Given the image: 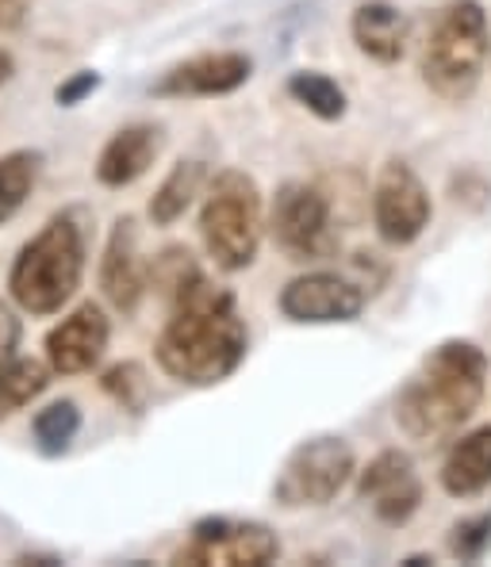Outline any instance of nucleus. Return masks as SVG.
I'll return each mask as SVG.
<instances>
[{"mask_svg":"<svg viewBox=\"0 0 491 567\" xmlns=\"http://www.w3.org/2000/svg\"><path fill=\"white\" fill-rule=\"evenodd\" d=\"M39 173H43V154L39 150L0 154V227L20 215V207L28 204V196L39 185Z\"/></svg>","mask_w":491,"mask_h":567,"instance_id":"6ab92c4d","label":"nucleus"},{"mask_svg":"<svg viewBox=\"0 0 491 567\" xmlns=\"http://www.w3.org/2000/svg\"><path fill=\"white\" fill-rule=\"evenodd\" d=\"M357 475V456L349 441L335 433L299 441L285 456L277 480H273V498L285 511H304V506H327L346 491V483Z\"/></svg>","mask_w":491,"mask_h":567,"instance_id":"423d86ee","label":"nucleus"},{"mask_svg":"<svg viewBox=\"0 0 491 567\" xmlns=\"http://www.w3.org/2000/svg\"><path fill=\"white\" fill-rule=\"evenodd\" d=\"M162 154V127L154 123H131L120 127L112 138L104 142L96 157V181L104 188H127L139 177H146V169Z\"/></svg>","mask_w":491,"mask_h":567,"instance_id":"2eb2a0df","label":"nucleus"},{"mask_svg":"<svg viewBox=\"0 0 491 567\" xmlns=\"http://www.w3.org/2000/svg\"><path fill=\"white\" fill-rule=\"evenodd\" d=\"M288 96L323 123H338L346 115V89L319 70H299L288 78Z\"/></svg>","mask_w":491,"mask_h":567,"instance_id":"412c9836","label":"nucleus"},{"mask_svg":"<svg viewBox=\"0 0 491 567\" xmlns=\"http://www.w3.org/2000/svg\"><path fill=\"white\" fill-rule=\"evenodd\" d=\"M204 177H207L204 162L173 165L162 185H157L154 199H150V219H154L157 227H173V223L193 207V199L200 196V188H204Z\"/></svg>","mask_w":491,"mask_h":567,"instance_id":"a211bd4d","label":"nucleus"},{"mask_svg":"<svg viewBox=\"0 0 491 567\" xmlns=\"http://www.w3.org/2000/svg\"><path fill=\"white\" fill-rule=\"evenodd\" d=\"M430 192L419 181V173L403 162H385L377 173V188H372V223L377 235L388 246H411L430 227Z\"/></svg>","mask_w":491,"mask_h":567,"instance_id":"6e6552de","label":"nucleus"},{"mask_svg":"<svg viewBox=\"0 0 491 567\" xmlns=\"http://www.w3.org/2000/svg\"><path fill=\"white\" fill-rule=\"evenodd\" d=\"M249 73H254V62H249L243 50H212V54L185 58L173 70H165L150 93L162 100L227 96L246 85Z\"/></svg>","mask_w":491,"mask_h":567,"instance_id":"f8f14e48","label":"nucleus"},{"mask_svg":"<svg viewBox=\"0 0 491 567\" xmlns=\"http://www.w3.org/2000/svg\"><path fill=\"white\" fill-rule=\"evenodd\" d=\"M50 383V364L35 361V357H16L12 369L0 377V419H8L12 411L28 406L31 399H39Z\"/></svg>","mask_w":491,"mask_h":567,"instance_id":"4be33fe9","label":"nucleus"},{"mask_svg":"<svg viewBox=\"0 0 491 567\" xmlns=\"http://www.w3.org/2000/svg\"><path fill=\"white\" fill-rule=\"evenodd\" d=\"M104 391L115 399V403L123 406V411H143L146 406V391H150V383H146V372L139 369V364H115V369H108L104 372Z\"/></svg>","mask_w":491,"mask_h":567,"instance_id":"5701e85b","label":"nucleus"},{"mask_svg":"<svg viewBox=\"0 0 491 567\" xmlns=\"http://www.w3.org/2000/svg\"><path fill=\"white\" fill-rule=\"evenodd\" d=\"M112 338V322H108L100 303H81L78 311H70L54 330L47 333V364L58 377H81L93 372Z\"/></svg>","mask_w":491,"mask_h":567,"instance_id":"ddd939ff","label":"nucleus"},{"mask_svg":"<svg viewBox=\"0 0 491 567\" xmlns=\"http://www.w3.org/2000/svg\"><path fill=\"white\" fill-rule=\"evenodd\" d=\"M280 556V540L269 525L204 518L193 525V540L177 553V564L215 567H262Z\"/></svg>","mask_w":491,"mask_h":567,"instance_id":"1a4fd4ad","label":"nucleus"},{"mask_svg":"<svg viewBox=\"0 0 491 567\" xmlns=\"http://www.w3.org/2000/svg\"><path fill=\"white\" fill-rule=\"evenodd\" d=\"M96 89H100V73L81 70V73H70V78H65L62 85L54 89V100L62 107H78V104H85V100L93 96Z\"/></svg>","mask_w":491,"mask_h":567,"instance_id":"393cba45","label":"nucleus"},{"mask_svg":"<svg viewBox=\"0 0 491 567\" xmlns=\"http://www.w3.org/2000/svg\"><path fill=\"white\" fill-rule=\"evenodd\" d=\"M265 235L262 188L243 169H223L207 181L204 207H200V238L215 269L243 272L257 261Z\"/></svg>","mask_w":491,"mask_h":567,"instance_id":"39448f33","label":"nucleus"},{"mask_svg":"<svg viewBox=\"0 0 491 567\" xmlns=\"http://www.w3.org/2000/svg\"><path fill=\"white\" fill-rule=\"evenodd\" d=\"M438 480L453 498H472L491 487V425H480L449 445Z\"/></svg>","mask_w":491,"mask_h":567,"instance_id":"f3484780","label":"nucleus"},{"mask_svg":"<svg viewBox=\"0 0 491 567\" xmlns=\"http://www.w3.org/2000/svg\"><path fill=\"white\" fill-rule=\"evenodd\" d=\"M349 35L357 50L380 65H396L407 54V39H411V23L399 12L392 0H361L349 16Z\"/></svg>","mask_w":491,"mask_h":567,"instance_id":"dca6fc26","label":"nucleus"},{"mask_svg":"<svg viewBox=\"0 0 491 567\" xmlns=\"http://www.w3.org/2000/svg\"><path fill=\"white\" fill-rule=\"evenodd\" d=\"M265 227L293 261H311L330 249V204L315 185L288 181L273 196Z\"/></svg>","mask_w":491,"mask_h":567,"instance_id":"0eeeda50","label":"nucleus"},{"mask_svg":"<svg viewBox=\"0 0 491 567\" xmlns=\"http://www.w3.org/2000/svg\"><path fill=\"white\" fill-rule=\"evenodd\" d=\"M365 311V291L338 272H304L280 291V315L299 327L354 322Z\"/></svg>","mask_w":491,"mask_h":567,"instance_id":"9d476101","label":"nucleus"},{"mask_svg":"<svg viewBox=\"0 0 491 567\" xmlns=\"http://www.w3.org/2000/svg\"><path fill=\"white\" fill-rule=\"evenodd\" d=\"M357 498L372 506L385 525H403L415 518L422 503V480L415 472V461L399 449L377 453L357 472Z\"/></svg>","mask_w":491,"mask_h":567,"instance_id":"9b49d317","label":"nucleus"},{"mask_svg":"<svg viewBox=\"0 0 491 567\" xmlns=\"http://www.w3.org/2000/svg\"><path fill=\"white\" fill-rule=\"evenodd\" d=\"M28 16V0H0V31H16Z\"/></svg>","mask_w":491,"mask_h":567,"instance_id":"bb28decb","label":"nucleus"},{"mask_svg":"<svg viewBox=\"0 0 491 567\" xmlns=\"http://www.w3.org/2000/svg\"><path fill=\"white\" fill-rule=\"evenodd\" d=\"M20 319L12 315V307L0 303V377L12 369V361L20 357Z\"/></svg>","mask_w":491,"mask_h":567,"instance_id":"a878e982","label":"nucleus"},{"mask_svg":"<svg viewBox=\"0 0 491 567\" xmlns=\"http://www.w3.org/2000/svg\"><path fill=\"white\" fill-rule=\"evenodd\" d=\"M491 54L488 12L480 0H449L422 43L419 73L434 96L461 104L477 93Z\"/></svg>","mask_w":491,"mask_h":567,"instance_id":"20e7f679","label":"nucleus"},{"mask_svg":"<svg viewBox=\"0 0 491 567\" xmlns=\"http://www.w3.org/2000/svg\"><path fill=\"white\" fill-rule=\"evenodd\" d=\"M81 433V406L73 399H54L31 419V441L43 456H65Z\"/></svg>","mask_w":491,"mask_h":567,"instance_id":"aec40b11","label":"nucleus"},{"mask_svg":"<svg viewBox=\"0 0 491 567\" xmlns=\"http://www.w3.org/2000/svg\"><path fill=\"white\" fill-rule=\"evenodd\" d=\"M488 391V353L477 341L434 346L396 395V425L411 441H434L477 414Z\"/></svg>","mask_w":491,"mask_h":567,"instance_id":"f03ea898","label":"nucleus"},{"mask_svg":"<svg viewBox=\"0 0 491 567\" xmlns=\"http://www.w3.org/2000/svg\"><path fill=\"white\" fill-rule=\"evenodd\" d=\"M100 288H104L108 303L123 315L135 311L146 291V265L139 257V227L131 215L115 219L112 235H108L104 257H100Z\"/></svg>","mask_w":491,"mask_h":567,"instance_id":"4468645a","label":"nucleus"},{"mask_svg":"<svg viewBox=\"0 0 491 567\" xmlns=\"http://www.w3.org/2000/svg\"><path fill=\"white\" fill-rule=\"evenodd\" d=\"M85 280V230L73 215H54L16 254L8 269V296L28 315H58Z\"/></svg>","mask_w":491,"mask_h":567,"instance_id":"7ed1b4c3","label":"nucleus"},{"mask_svg":"<svg viewBox=\"0 0 491 567\" xmlns=\"http://www.w3.org/2000/svg\"><path fill=\"white\" fill-rule=\"evenodd\" d=\"M488 545H491V514L457 522L453 537H449V548H453L457 560H480Z\"/></svg>","mask_w":491,"mask_h":567,"instance_id":"b1692460","label":"nucleus"},{"mask_svg":"<svg viewBox=\"0 0 491 567\" xmlns=\"http://www.w3.org/2000/svg\"><path fill=\"white\" fill-rule=\"evenodd\" d=\"M246 346V322L235 296L193 269L173 291V315L157 333V369L188 388H215L238 372Z\"/></svg>","mask_w":491,"mask_h":567,"instance_id":"f257e3e1","label":"nucleus"},{"mask_svg":"<svg viewBox=\"0 0 491 567\" xmlns=\"http://www.w3.org/2000/svg\"><path fill=\"white\" fill-rule=\"evenodd\" d=\"M12 73H16L12 54H8V50H0V85H8V81H12Z\"/></svg>","mask_w":491,"mask_h":567,"instance_id":"cd10ccee","label":"nucleus"}]
</instances>
